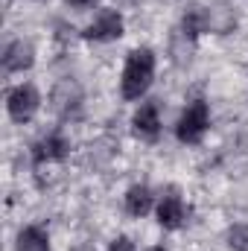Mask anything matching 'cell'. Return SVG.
Masks as SVG:
<instances>
[{
    "label": "cell",
    "instance_id": "cell-1",
    "mask_svg": "<svg viewBox=\"0 0 248 251\" xmlns=\"http://www.w3.org/2000/svg\"><path fill=\"white\" fill-rule=\"evenodd\" d=\"M152 79H155V53L149 47H137L125 56L123 73H120V94L123 100L134 102V100H143L146 91L152 88Z\"/></svg>",
    "mask_w": 248,
    "mask_h": 251
},
{
    "label": "cell",
    "instance_id": "cell-2",
    "mask_svg": "<svg viewBox=\"0 0 248 251\" xmlns=\"http://www.w3.org/2000/svg\"><path fill=\"white\" fill-rule=\"evenodd\" d=\"M207 128H210V105L198 97V100H193L181 111V117L175 123V137L181 143L196 146V143H201V137L207 134Z\"/></svg>",
    "mask_w": 248,
    "mask_h": 251
},
{
    "label": "cell",
    "instance_id": "cell-3",
    "mask_svg": "<svg viewBox=\"0 0 248 251\" xmlns=\"http://www.w3.org/2000/svg\"><path fill=\"white\" fill-rule=\"evenodd\" d=\"M6 111L12 117V123H29L38 111H41V94L35 85L29 82H21L15 88L6 91Z\"/></svg>",
    "mask_w": 248,
    "mask_h": 251
},
{
    "label": "cell",
    "instance_id": "cell-4",
    "mask_svg": "<svg viewBox=\"0 0 248 251\" xmlns=\"http://www.w3.org/2000/svg\"><path fill=\"white\" fill-rule=\"evenodd\" d=\"M123 32H125L123 15H120L117 9H102V12L91 21V26L85 29V38H88V41H97V44H108V41H117Z\"/></svg>",
    "mask_w": 248,
    "mask_h": 251
},
{
    "label": "cell",
    "instance_id": "cell-5",
    "mask_svg": "<svg viewBox=\"0 0 248 251\" xmlns=\"http://www.w3.org/2000/svg\"><path fill=\"white\" fill-rule=\"evenodd\" d=\"M155 216H158V225H161L164 231H178L187 222V216H190V207L184 204V199H181L175 190H170V193L161 196V201L155 204Z\"/></svg>",
    "mask_w": 248,
    "mask_h": 251
},
{
    "label": "cell",
    "instance_id": "cell-6",
    "mask_svg": "<svg viewBox=\"0 0 248 251\" xmlns=\"http://www.w3.org/2000/svg\"><path fill=\"white\" fill-rule=\"evenodd\" d=\"M67 155H70V140L64 137L62 131H53V134L41 137V140L32 146L35 164H56V161H64Z\"/></svg>",
    "mask_w": 248,
    "mask_h": 251
},
{
    "label": "cell",
    "instance_id": "cell-7",
    "mask_svg": "<svg viewBox=\"0 0 248 251\" xmlns=\"http://www.w3.org/2000/svg\"><path fill=\"white\" fill-rule=\"evenodd\" d=\"M32 64H35V50H32L29 41L15 38V41L6 44V50H3V73H24Z\"/></svg>",
    "mask_w": 248,
    "mask_h": 251
},
{
    "label": "cell",
    "instance_id": "cell-8",
    "mask_svg": "<svg viewBox=\"0 0 248 251\" xmlns=\"http://www.w3.org/2000/svg\"><path fill=\"white\" fill-rule=\"evenodd\" d=\"M131 128H134V134L140 140H158V134H161V111H158V105L143 102L131 117Z\"/></svg>",
    "mask_w": 248,
    "mask_h": 251
},
{
    "label": "cell",
    "instance_id": "cell-9",
    "mask_svg": "<svg viewBox=\"0 0 248 251\" xmlns=\"http://www.w3.org/2000/svg\"><path fill=\"white\" fill-rule=\"evenodd\" d=\"M79 102H82V91H79V85L70 82V79H62V82L53 88V94H50V105H53V111L62 114V117H70V114L79 108Z\"/></svg>",
    "mask_w": 248,
    "mask_h": 251
},
{
    "label": "cell",
    "instance_id": "cell-10",
    "mask_svg": "<svg viewBox=\"0 0 248 251\" xmlns=\"http://www.w3.org/2000/svg\"><path fill=\"white\" fill-rule=\"evenodd\" d=\"M123 207L128 216L140 219V216H146L155 207V196H152V190L146 187V184H131L123 196Z\"/></svg>",
    "mask_w": 248,
    "mask_h": 251
},
{
    "label": "cell",
    "instance_id": "cell-11",
    "mask_svg": "<svg viewBox=\"0 0 248 251\" xmlns=\"http://www.w3.org/2000/svg\"><path fill=\"white\" fill-rule=\"evenodd\" d=\"M15 249L18 251H50V234L41 225H26V228L18 231Z\"/></svg>",
    "mask_w": 248,
    "mask_h": 251
},
{
    "label": "cell",
    "instance_id": "cell-12",
    "mask_svg": "<svg viewBox=\"0 0 248 251\" xmlns=\"http://www.w3.org/2000/svg\"><path fill=\"white\" fill-rule=\"evenodd\" d=\"M225 243L231 251H248V222H237L228 228L225 234Z\"/></svg>",
    "mask_w": 248,
    "mask_h": 251
},
{
    "label": "cell",
    "instance_id": "cell-13",
    "mask_svg": "<svg viewBox=\"0 0 248 251\" xmlns=\"http://www.w3.org/2000/svg\"><path fill=\"white\" fill-rule=\"evenodd\" d=\"M108 251H134V243H131L128 237H117V240L108 246Z\"/></svg>",
    "mask_w": 248,
    "mask_h": 251
},
{
    "label": "cell",
    "instance_id": "cell-14",
    "mask_svg": "<svg viewBox=\"0 0 248 251\" xmlns=\"http://www.w3.org/2000/svg\"><path fill=\"white\" fill-rule=\"evenodd\" d=\"M70 9H76V12H88V9H94V3L97 0H64Z\"/></svg>",
    "mask_w": 248,
    "mask_h": 251
},
{
    "label": "cell",
    "instance_id": "cell-15",
    "mask_svg": "<svg viewBox=\"0 0 248 251\" xmlns=\"http://www.w3.org/2000/svg\"><path fill=\"white\" fill-rule=\"evenodd\" d=\"M149 251H167V249H161V246H155V249H149Z\"/></svg>",
    "mask_w": 248,
    "mask_h": 251
}]
</instances>
